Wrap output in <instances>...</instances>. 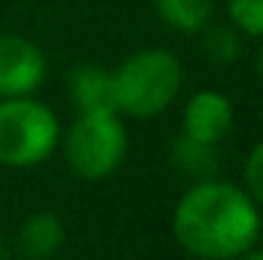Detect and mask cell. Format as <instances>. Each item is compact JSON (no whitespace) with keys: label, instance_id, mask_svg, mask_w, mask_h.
<instances>
[{"label":"cell","instance_id":"6da1fadb","mask_svg":"<svg viewBox=\"0 0 263 260\" xmlns=\"http://www.w3.org/2000/svg\"><path fill=\"white\" fill-rule=\"evenodd\" d=\"M260 230V205L220 178L196 181L172 211L175 242L199 260H236L257 245Z\"/></svg>","mask_w":263,"mask_h":260},{"label":"cell","instance_id":"7a4b0ae2","mask_svg":"<svg viewBox=\"0 0 263 260\" xmlns=\"http://www.w3.org/2000/svg\"><path fill=\"white\" fill-rule=\"evenodd\" d=\"M110 80L117 114L132 120H150L168 110L178 98L184 86V67L168 49H141L117 70H110Z\"/></svg>","mask_w":263,"mask_h":260},{"label":"cell","instance_id":"3957f363","mask_svg":"<svg viewBox=\"0 0 263 260\" xmlns=\"http://www.w3.org/2000/svg\"><path fill=\"white\" fill-rule=\"evenodd\" d=\"M62 138L59 117L49 104L22 95L0 98V165L31 169L46 162Z\"/></svg>","mask_w":263,"mask_h":260},{"label":"cell","instance_id":"277c9868","mask_svg":"<svg viewBox=\"0 0 263 260\" xmlns=\"http://www.w3.org/2000/svg\"><path fill=\"white\" fill-rule=\"evenodd\" d=\"M62 150L77 178L104 181L123 165L129 153V132L117 110L77 114V120L65 132Z\"/></svg>","mask_w":263,"mask_h":260},{"label":"cell","instance_id":"5b68a950","mask_svg":"<svg viewBox=\"0 0 263 260\" xmlns=\"http://www.w3.org/2000/svg\"><path fill=\"white\" fill-rule=\"evenodd\" d=\"M46 55L34 40L0 34V98L34 95L46 83Z\"/></svg>","mask_w":263,"mask_h":260},{"label":"cell","instance_id":"8992f818","mask_svg":"<svg viewBox=\"0 0 263 260\" xmlns=\"http://www.w3.org/2000/svg\"><path fill=\"white\" fill-rule=\"evenodd\" d=\"M233 101L223 92H193L184 104V135L205 144H220L233 129Z\"/></svg>","mask_w":263,"mask_h":260},{"label":"cell","instance_id":"52a82bcc","mask_svg":"<svg viewBox=\"0 0 263 260\" xmlns=\"http://www.w3.org/2000/svg\"><path fill=\"white\" fill-rule=\"evenodd\" d=\"M15 245L28 260H52L65 245V224H62V217L52 214V211L31 214L22 224Z\"/></svg>","mask_w":263,"mask_h":260},{"label":"cell","instance_id":"ba28073f","mask_svg":"<svg viewBox=\"0 0 263 260\" xmlns=\"http://www.w3.org/2000/svg\"><path fill=\"white\" fill-rule=\"evenodd\" d=\"M70 89V101L77 107V114H89V110H117L114 107V80L110 70L98 65H80L70 70L67 80Z\"/></svg>","mask_w":263,"mask_h":260},{"label":"cell","instance_id":"9c48e42d","mask_svg":"<svg viewBox=\"0 0 263 260\" xmlns=\"http://www.w3.org/2000/svg\"><path fill=\"white\" fill-rule=\"evenodd\" d=\"M172 165L178 175L184 178H193L196 181H208L217 175L220 169V156H217V144H205L196 138H187L181 135L175 144H172Z\"/></svg>","mask_w":263,"mask_h":260},{"label":"cell","instance_id":"30bf717a","mask_svg":"<svg viewBox=\"0 0 263 260\" xmlns=\"http://www.w3.org/2000/svg\"><path fill=\"white\" fill-rule=\"evenodd\" d=\"M153 6L156 15L181 34H199L214 12V0H153Z\"/></svg>","mask_w":263,"mask_h":260},{"label":"cell","instance_id":"8fae6325","mask_svg":"<svg viewBox=\"0 0 263 260\" xmlns=\"http://www.w3.org/2000/svg\"><path fill=\"white\" fill-rule=\"evenodd\" d=\"M202 55L217 67L236 65L242 55V34L233 25H205L202 31Z\"/></svg>","mask_w":263,"mask_h":260},{"label":"cell","instance_id":"7c38bea8","mask_svg":"<svg viewBox=\"0 0 263 260\" xmlns=\"http://www.w3.org/2000/svg\"><path fill=\"white\" fill-rule=\"evenodd\" d=\"M230 22L245 37H263V0H227Z\"/></svg>","mask_w":263,"mask_h":260},{"label":"cell","instance_id":"4fadbf2b","mask_svg":"<svg viewBox=\"0 0 263 260\" xmlns=\"http://www.w3.org/2000/svg\"><path fill=\"white\" fill-rule=\"evenodd\" d=\"M242 178H245V193L263 208V138L251 147L245 169H242Z\"/></svg>","mask_w":263,"mask_h":260},{"label":"cell","instance_id":"5bb4252c","mask_svg":"<svg viewBox=\"0 0 263 260\" xmlns=\"http://www.w3.org/2000/svg\"><path fill=\"white\" fill-rule=\"evenodd\" d=\"M236 260H263V248H257V245H251L248 251H242Z\"/></svg>","mask_w":263,"mask_h":260},{"label":"cell","instance_id":"9a60e30c","mask_svg":"<svg viewBox=\"0 0 263 260\" xmlns=\"http://www.w3.org/2000/svg\"><path fill=\"white\" fill-rule=\"evenodd\" d=\"M254 67H257V77L263 83V37H260V46H257V59H254Z\"/></svg>","mask_w":263,"mask_h":260},{"label":"cell","instance_id":"2e32d148","mask_svg":"<svg viewBox=\"0 0 263 260\" xmlns=\"http://www.w3.org/2000/svg\"><path fill=\"white\" fill-rule=\"evenodd\" d=\"M0 260H9V242L0 236Z\"/></svg>","mask_w":263,"mask_h":260}]
</instances>
